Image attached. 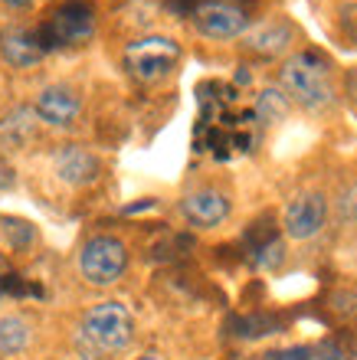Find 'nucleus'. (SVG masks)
<instances>
[{
  "label": "nucleus",
  "mask_w": 357,
  "mask_h": 360,
  "mask_svg": "<svg viewBox=\"0 0 357 360\" xmlns=\"http://www.w3.org/2000/svg\"><path fill=\"white\" fill-rule=\"evenodd\" d=\"M95 33V17L92 10L82 4H69V7L56 10V17L39 30V43L43 46H79Z\"/></svg>",
  "instance_id": "obj_8"
},
{
  "label": "nucleus",
  "mask_w": 357,
  "mask_h": 360,
  "mask_svg": "<svg viewBox=\"0 0 357 360\" xmlns=\"http://www.w3.org/2000/svg\"><path fill=\"white\" fill-rule=\"evenodd\" d=\"M37 124H39L37 108H30V105L10 108V112L0 118V148H4V151L27 148V144L33 141V134H37Z\"/></svg>",
  "instance_id": "obj_12"
},
{
  "label": "nucleus",
  "mask_w": 357,
  "mask_h": 360,
  "mask_svg": "<svg viewBox=\"0 0 357 360\" xmlns=\"http://www.w3.org/2000/svg\"><path fill=\"white\" fill-rule=\"evenodd\" d=\"M180 217L194 229H213L230 217V197L216 187H197L180 197Z\"/></svg>",
  "instance_id": "obj_10"
},
{
  "label": "nucleus",
  "mask_w": 357,
  "mask_h": 360,
  "mask_svg": "<svg viewBox=\"0 0 357 360\" xmlns=\"http://www.w3.org/2000/svg\"><path fill=\"white\" fill-rule=\"evenodd\" d=\"M53 174H56L66 187H89L102 177V161L92 148L85 144H63L53 154Z\"/></svg>",
  "instance_id": "obj_9"
},
{
  "label": "nucleus",
  "mask_w": 357,
  "mask_h": 360,
  "mask_svg": "<svg viewBox=\"0 0 357 360\" xmlns=\"http://www.w3.org/2000/svg\"><path fill=\"white\" fill-rule=\"evenodd\" d=\"M194 27L207 39H239L249 33V17L243 7L226 0H207L194 10Z\"/></svg>",
  "instance_id": "obj_6"
},
{
  "label": "nucleus",
  "mask_w": 357,
  "mask_h": 360,
  "mask_svg": "<svg viewBox=\"0 0 357 360\" xmlns=\"http://www.w3.org/2000/svg\"><path fill=\"white\" fill-rule=\"evenodd\" d=\"M341 217L344 219H357V187L341 193Z\"/></svg>",
  "instance_id": "obj_18"
},
{
  "label": "nucleus",
  "mask_w": 357,
  "mask_h": 360,
  "mask_svg": "<svg viewBox=\"0 0 357 360\" xmlns=\"http://www.w3.org/2000/svg\"><path fill=\"white\" fill-rule=\"evenodd\" d=\"M134 341V318L122 302H99L82 314L79 351L85 354H122Z\"/></svg>",
  "instance_id": "obj_2"
},
{
  "label": "nucleus",
  "mask_w": 357,
  "mask_h": 360,
  "mask_svg": "<svg viewBox=\"0 0 357 360\" xmlns=\"http://www.w3.org/2000/svg\"><path fill=\"white\" fill-rule=\"evenodd\" d=\"M289 95L282 92V89H265V92H259V102H256V115L263 118L265 124L273 122H282L285 115H289Z\"/></svg>",
  "instance_id": "obj_15"
},
{
  "label": "nucleus",
  "mask_w": 357,
  "mask_h": 360,
  "mask_svg": "<svg viewBox=\"0 0 357 360\" xmlns=\"http://www.w3.org/2000/svg\"><path fill=\"white\" fill-rule=\"evenodd\" d=\"M265 360H315V347H285V351L265 354Z\"/></svg>",
  "instance_id": "obj_17"
},
{
  "label": "nucleus",
  "mask_w": 357,
  "mask_h": 360,
  "mask_svg": "<svg viewBox=\"0 0 357 360\" xmlns=\"http://www.w3.org/2000/svg\"><path fill=\"white\" fill-rule=\"evenodd\" d=\"M246 46L259 53V56H282L285 49L292 46V39H295V30H292L289 20H265L259 27H253L246 33Z\"/></svg>",
  "instance_id": "obj_13"
},
{
  "label": "nucleus",
  "mask_w": 357,
  "mask_h": 360,
  "mask_svg": "<svg viewBox=\"0 0 357 360\" xmlns=\"http://www.w3.org/2000/svg\"><path fill=\"white\" fill-rule=\"evenodd\" d=\"M318 360H348V357H344L341 351H331V354H325V357H318Z\"/></svg>",
  "instance_id": "obj_20"
},
{
  "label": "nucleus",
  "mask_w": 357,
  "mask_h": 360,
  "mask_svg": "<svg viewBox=\"0 0 357 360\" xmlns=\"http://www.w3.org/2000/svg\"><path fill=\"white\" fill-rule=\"evenodd\" d=\"M177 59H180L177 39L161 37V33L138 37L125 46V69H128V76L144 82V86L170 76V69L177 66Z\"/></svg>",
  "instance_id": "obj_4"
},
{
  "label": "nucleus",
  "mask_w": 357,
  "mask_h": 360,
  "mask_svg": "<svg viewBox=\"0 0 357 360\" xmlns=\"http://www.w3.org/2000/svg\"><path fill=\"white\" fill-rule=\"evenodd\" d=\"M4 4H7V7H30V4H33V0H4Z\"/></svg>",
  "instance_id": "obj_19"
},
{
  "label": "nucleus",
  "mask_w": 357,
  "mask_h": 360,
  "mask_svg": "<svg viewBox=\"0 0 357 360\" xmlns=\"http://www.w3.org/2000/svg\"><path fill=\"white\" fill-rule=\"evenodd\" d=\"M279 89L289 95V102L301 105L305 112H325L334 105L331 69L315 53H292L279 69Z\"/></svg>",
  "instance_id": "obj_1"
},
{
  "label": "nucleus",
  "mask_w": 357,
  "mask_h": 360,
  "mask_svg": "<svg viewBox=\"0 0 357 360\" xmlns=\"http://www.w3.org/2000/svg\"><path fill=\"white\" fill-rule=\"evenodd\" d=\"M4 226H7V233L13 236V249H23L33 243V226L30 223H20V219H4Z\"/></svg>",
  "instance_id": "obj_16"
},
{
  "label": "nucleus",
  "mask_w": 357,
  "mask_h": 360,
  "mask_svg": "<svg viewBox=\"0 0 357 360\" xmlns=\"http://www.w3.org/2000/svg\"><path fill=\"white\" fill-rule=\"evenodd\" d=\"M33 341L30 324L20 314H0V357H17Z\"/></svg>",
  "instance_id": "obj_14"
},
{
  "label": "nucleus",
  "mask_w": 357,
  "mask_h": 360,
  "mask_svg": "<svg viewBox=\"0 0 357 360\" xmlns=\"http://www.w3.org/2000/svg\"><path fill=\"white\" fill-rule=\"evenodd\" d=\"M39 115V124H49V128H56V131H69L79 124L82 118V98L75 92L73 86L66 82H53V86L39 89L37 102H33Z\"/></svg>",
  "instance_id": "obj_7"
},
{
  "label": "nucleus",
  "mask_w": 357,
  "mask_h": 360,
  "mask_svg": "<svg viewBox=\"0 0 357 360\" xmlns=\"http://www.w3.org/2000/svg\"><path fill=\"white\" fill-rule=\"evenodd\" d=\"M325 223H328V200L318 190L292 197L282 210V229H285V236L295 239V243L315 239L325 229Z\"/></svg>",
  "instance_id": "obj_5"
},
{
  "label": "nucleus",
  "mask_w": 357,
  "mask_h": 360,
  "mask_svg": "<svg viewBox=\"0 0 357 360\" xmlns=\"http://www.w3.org/2000/svg\"><path fill=\"white\" fill-rule=\"evenodd\" d=\"M142 360H158V354H148V357H142Z\"/></svg>",
  "instance_id": "obj_21"
},
{
  "label": "nucleus",
  "mask_w": 357,
  "mask_h": 360,
  "mask_svg": "<svg viewBox=\"0 0 357 360\" xmlns=\"http://www.w3.org/2000/svg\"><path fill=\"white\" fill-rule=\"evenodd\" d=\"M79 275H82L85 285L92 288H108L125 275L128 269V249L118 236H108V233H99V236L85 239L82 249H79Z\"/></svg>",
  "instance_id": "obj_3"
},
{
  "label": "nucleus",
  "mask_w": 357,
  "mask_h": 360,
  "mask_svg": "<svg viewBox=\"0 0 357 360\" xmlns=\"http://www.w3.org/2000/svg\"><path fill=\"white\" fill-rule=\"evenodd\" d=\"M0 56H4V63L13 69H30L46 56V46L39 43V33H30V30H7V33L0 37Z\"/></svg>",
  "instance_id": "obj_11"
}]
</instances>
